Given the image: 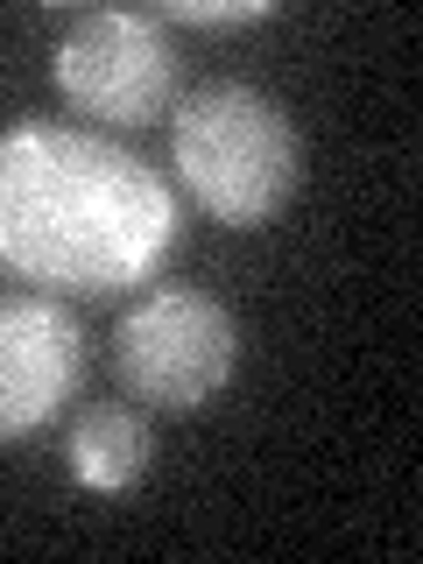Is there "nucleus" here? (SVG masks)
I'll return each mask as SVG.
<instances>
[{"label": "nucleus", "instance_id": "6", "mask_svg": "<svg viewBox=\"0 0 423 564\" xmlns=\"http://www.w3.org/2000/svg\"><path fill=\"white\" fill-rule=\"evenodd\" d=\"M64 458H70V473H78V487L128 494V487L149 480V466H155V431L128 402H85L64 431Z\"/></svg>", "mask_w": 423, "mask_h": 564}, {"label": "nucleus", "instance_id": "7", "mask_svg": "<svg viewBox=\"0 0 423 564\" xmlns=\"http://www.w3.org/2000/svg\"><path fill=\"white\" fill-rule=\"evenodd\" d=\"M155 22H191V29H240V22H269V0H170Z\"/></svg>", "mask_w": 423, "mask_h": 564}, {"label": "nucleus", "instance_id": "4", "mask_svg": "<svg viewBox=\"0 0 423 564\" xmlns=\"http://www.w3.org/2000/svg\"><path fill=\"white\" fill-rule=\"evenodd\" d=\"M57 93L78 113L106 120V128H149L170 113L176 93V50L155 14L134 8H93L57 35V57H50Z\"/></svg>", "mask_w": 423, "mask_h": 564}, {"label": "nucleus", "instance_id": "2", "mask_svg": "<svg viewBox=\"0 0 423 564\" xmlns=\"http://www.w3.org/2000/svg\"><path fill=\"white\" fill-rule=\"evenodd\" d=\"M176 184L198 198L219 226H261L304 184V141L296 120L261 85H205L170 120Z\"/></svg>", "mask_w": 423, "mask_h": 564}, {"label": "nucleus", "instance_id": "5", "mask_svg": "<svg viewBox=\"0 0 423 564\" xmlns=\"http://www.w3.org/2000/svg\"><path fill=\"white\" fill-rule=\"evenodd\" d=\"M85 325L57 296H0V445L43 431L78 395Z\"/></svg>", "mask_w": 423, "mask_h": 564}, {"label": "nucleus", "instance_id": "1", "mask_svg": "<svg viewBox=\"0 0 423 564\" xmlns=\"http://www.w3.org/2000/svg\"><path fill=\"white\" fill-rule=\"evenodd\" d=\"M184 234L176 191L106 134L29 128L0 134V261L64 296H106L155 275Z\"/></svg>", "mask_w": 423, "mask_h": 564}, {"label": "nucleus", "instance_id": "3", "mask_svg": "<svg viewBox=\"0 0 423 564\" xmlns=\"http://www.w3.org/2000/svg\"><path fill=\"white\" fill-rule=\"evenodd\" d=\"M113 375L149 410H198L240 375V317L212 290L163 282L120 317Z\"/></svg>", "mask_w": 423, "mask_h": 564}]
</instances>
